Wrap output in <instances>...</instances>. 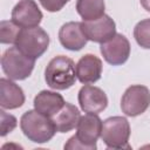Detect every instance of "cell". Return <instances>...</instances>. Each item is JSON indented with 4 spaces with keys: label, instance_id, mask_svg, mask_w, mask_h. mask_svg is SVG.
Listing matches in <instances>:
<instances>
[{
    "label": "cell",
    "instance_id": "cell-12",
    "mask_svg": "<svg viewBox=\"0 0 150 150\" xmlns=\"http://www.w3.org/2000/svg\"><path fill=\"white\" fill-rule=\"evenodd\" d=\"M77 80L83 84L95 83L102 75V61L93 54L83 55L75 64Z\"/></svg>",
    "mask_w": 150,
    "mask_h": 150
},
{
    "label": "cell",
    "instance_id": "cell-3",
    "mask_svg": "<svg viewBox=\"0 0 150 150\" xmlns=\"http://www.w3.org/2000/svg\"><path fill=\"white\" fill-rule=\"evenodd\" d=\"M75 62L64 55L53 57L46 67L45 80L47 84L55 90H66L75 84L76 81Z\"/></svg>",
    "mask_w": 150,
    "mask_h": 150
},
{
    "label": "cell",
    "instance_id": "cell-13",
    "mask_svg": "<svg viewBox=\"0 0 150 150\" xmlns=\"http://www.w3.org/2000/svg\"><path fill=\"white\" fill-rule=\"evenodd\" d=\"M59 40L66 49L74 52L82 49L88 41L83 33L81 22L77 21H70L62 25L59 30Z\"/></svg>",
    "mask_w": 150,
    "mask_h": 150
},
{
    "label": "cell",
    "instance_id": "cell-21",
    "mask_svg": "<svg viewBox=\"0 0 150 150\" xmlns=\"http://www.w3.org/2000/svg\"><path fill=\"white\" fill-rule=\"evenodd\" d=\"M39 1L46 11L54 13L61 11L66 6V4H68L70 0H39Z\"/></svg>",
    "mask_w": 150,
    "mask_h": 150
},
{
    "label": "cell",
    "instance_id": "cell-17",
    "mask_svg": "<svg viewBox=\"0 0 150 150\" xmlns=\"http://www.w3.org/2000/svg\"><path fill=\"white\" fill-rule=\"evenodd\" d=\"M104 0H77L76 11L83 21H93L104 15Z\"/></svg>",
    "mask_w": 150,
    "mask_h": 150
},
{
    "label": "cell",
    "instance_id": "cell-9",
    "mask_svg": "<svg viewBox=\"0 0 150 150\" xmlns=\"http://www.w3.org/2000/svg\"><path fill=\"white\" fill-rule=\"evenodd\" d=\"M100 50L103 59L109 64L120 66L123 64L130 56V43L123 34L116 33L111 40L101 43Z\"/></svg>",
    "mask_w": 150,
    "mask_h": 150
},
{
    "label": "cell",
    "instance_id": "cell-4",
    "mask_svg": "<svg viewBox=\"0 0 150 150\" xmlns=\"http://www.w3.org/2000/svg\"><path fill=\"white\" fill-rule=\"evenodd\" d=\"M130 124L125 117L112 116L102 122L101 138L109 149H130Z\"/></svg>",
    "mask_w": 150,
    "mask_h": 150
},
{
    "label": "cell",
    "instance_id": "cell-18",
    "mask_svg": "<svg viewBox=\"0 0 150 150\" xmlns=\"http://www.w3.org/2000/svg\"><path fill=\"white\" fill-rule=\"evenodd\" d=\"M134 38L138 46L144 49H150V19L137 22L134 28Z\"/></svg>",
    "mask_w": 150,
    "mask_h": 150
},
{
    "label": "cell",
    "instance_id": "cell-11",
    "mask_svg": "<svg viewBox=\"0 0 150 150\" xmlns=\"http://www.w3.org/2000/svg\"><path fill=\"white\" fill-rule=\"evenodd\" d=\"M81 109L89 114H100L108 105V97L105 93L95 86H83L77 96Z\"/></svg>",
    "mask_w": 150,
    "mask_h": 150
},
{
    "label": "cell",
    "instance_id": "cell-14",
    "mask_svg": "<svg viewBox=\"0 0 150 150\" xmlns=\"http://www.w3.org/2000/svg\"><path fill=\"white\" fill-rule=\"evenodd\" d=\"M25 103V94L11 79H0V105L2 109H16Z\"/></svg>",
    "mask_w": 150,
    "mask_h": 150
},
{
    "label": "cell",
    "instance_id": "cell-15",
    "mask_svg": "<svg viewBox=\"0 0 150 150\" xmlns=\"http://www.w3.org/2000/svg\"><path fill=\"white\" fill-rule=\"evenodd\" d=\"M64 104L62 95L50 90H41L34 97V109L49 117L55 116Z\"/></svg>",
    "mask_w": 150,
    "mask_h": 150
},
{
    "label": "cell",
    "instance_id": "cell-10",
    "mask_svg": "<svg viewBox=\"0 0 150 150\" xmlns=\"http://www.w3.org/2000/svg\"><path fill=\"white\" fill-rule=\"evenodd\" d=\"M42 16V12L34 0H21L12 9V21L21 28L38 27Z\"/></svg>",
    "mask_w": 150,
    "mask_h": 150
},
{
    "label": "cell",
    "instance_id": "cell-20",
    "mask_svg": "<svg viewBox=\"0 0 150 150\" xmlns=\"http://www.w3.org/2000/svg\"><path fill=\"white\" fill-rule=\"evenodd\" d=\"M0 117H1V123H0V135L4 137L6 136L7 134L12 132L15 127H16V118L11 115V114H7L2 108L0 110Z\"/></svg>",
    "mask_w": 150,
    "mask_h": 150
},
{
    "label": "cell",
    "instance_id": "cell-1",
    "mask_svg": "<svg viewBox=\"0 0 150 150\" xmlns=\"http://www.w3.org/2000/svg\"><path fill=\"white\" fill-rule=\"evenodd\" d=\"M20 128L23 135L34 143H46L57 131L53 118L35 109L28 110L21 116Z\"/></svg>",
    "mask_w": 150,
    "mask_h": 150
},
{
    "label": "cell",
    "instance_id": "cell-6",
    "mask_svg": "<svg viewBox=\"0 0 150 150\" xmlns=\"http://www.w3.org/2000/svg\"><path fill=\"white\" fill-rule=\"evenodd\" d=\"M15 47L30 59H39L49 46V35L41 27L21 28Z\"/></svg>",
    "mask_w": 150,
    "mask_h": 150
},
{
    "label": "cell",
    "instance_id": "cell-19",
    "mask_svg": "<svg viewBox=\"0 0 150 150\" xmlns=\"http://www.w3.org/2000/svg\"><path fill=\"white\" fill-rule=\"evenodd\" d=\"M21 27L13 21L2 20L0 22V42L1 43H15Z\"/></svg>",
    "mask_w": 150,
    "mask_h": 150
},
{
    "label": "cell",
    "instance_id": "cell-22",
    "mask_svg": "<svg viewBox=\"0 0 150 150\" xmlns=\"http://www.w3.org/2000/svg\"><path fill=\"white\" fill-rule=\"evenodd\" d=\"M139 2H141L142 7H143L145 11L150 12V0H139Z\"/></svg>",
    "mask_w": 150,
    "mask_h": 150
},
{
    "label": "cell",
    "instance_id": "cell-5",
    "mask_svg": "<svg viewBox=\"0 0 150 150\" xmlns=\"http://www.w3.org/2000/svg\"><path fill=\"white\" fill-rule=\"evenodd\" d=\"M35 66V60L25 55L15 46L5 50L1 56V67L8 79L21 81L27 79Z\"/></svg>",
    "mask_w": 150,
    "mask_h": 150
},
{
    "label": "cell",
    "instance_id": "cell-8",
    "mask_svg": "<svg viewBox=\"0 0 150 150\" xmlns=\"http://www.w3.org/2000/svg\"><path fill=\"white\" fill-rule=\"evenodd\" d=\"M81 25L87 39L94 42L104 43L116 35L115 21L107 14L93 21H82Z\"/></svg>",
    "mask_w": 150,
    "mask_h": 150
},
{
    "label": "cell",
    "instance_id": "cell-2",
    "mask_svg": "<svg viewBox=\"0 0 150 150\" xmlns=\"http://www.w3.org/2000/svg\"><path fill=\"white\" fill-rule=\"evenodd\" d=\"M77 132L71 136L64 144V149H96V142L101 136L102 121L97 114H89L80 117L76 127Z\"/></svg>",
    "mask_w": 150,
    "mask_h": 150
},
{
    "label": "cell",
    "instance_id": "cell-16",
    "mask_svg": "<svg viewBox=\"0 0 150 150\" xmlns=\"http://www.w3.org/2000/svg\"><path fill=\"white\" fill-rule=\"evenodd\" d=\"M80 117H81L80 110L74 104L66 102L63 108L52 118L59 132H68L77 127Z\"/></svg>",
    "mask_w": 150,
    "mask_h": 150
},
{
    "label": "cell",
    "instance_id": "cell-7",
    "mask_svg": "<svg viewBox=\"0 0 150 150\" xmlns=\"http://www.w3.org/2000/svg\"><path fill=\"white\" fill-rule=\"evenodd\" d=\"M150 105V91L145 86L135 84L127 88L121 98L122 111L130 117L142 115Z\"/></svg>",
    "mask_w": 150,
    "mask_h": 150
}]
</instances>
